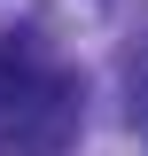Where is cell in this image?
<instances>
[{
    "label": "cell",
    "instance_id": "cell-1",
    "mask_svg": "<svg viewBox=\"0 0 148 156\" xmlns=\"http://www.w3.org/2000/svg\"><path fill=\"white\" fill-rule=\"evenodd\" d=\"M140 125H148V101H140Z\"/></svg>",
    "mask_w": 148,
    "mask_h": 156
}]
</instances>
